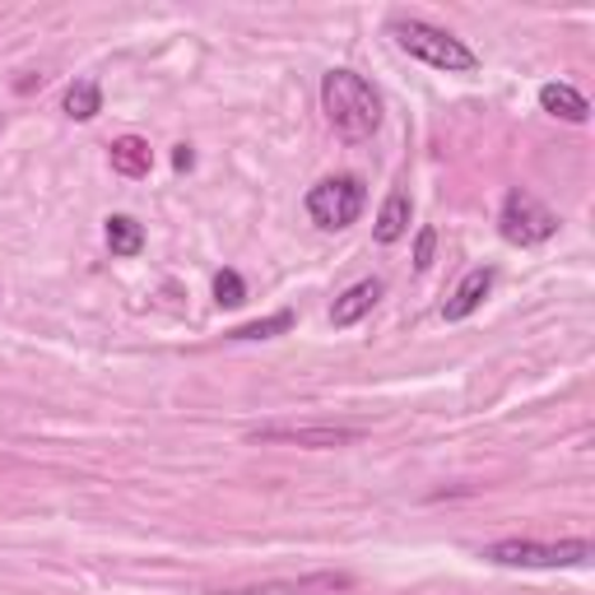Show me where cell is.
Instances as JSON below:
<instances>
[{
    "label": "cell",
    "instance_id": "1",
    "mask_svg": "<svg viewBox=\"0 0 595 595\" xmlns=\"http://www.w3.org/2000/svg\"><path fill=\"white\" fill-rule=\"evenodd\" d=\"M326 121L349 140H364L381 126V93L358 70H330L321 80Z\"/></svg>",
    "mask_w": 595,
    "mask_h": 595
},
{
    "label": "cell",
    "instance_id": "2",
    "mask_svg": "<svg viewBox=\"0 0 595 595\" xmlns=\"http://www.w3.org/2000/svg\"><path fill=\"white\" fill-rule=\"evenodd\" d=\"M386 33L396 38L400 51H409L414 61H424L433 70H447V75H470L479 66V57L460 38H452L447 29H433L424 19H409V14H396L386 23Z\"/></svg>",
    "mask_w": 595,
    "mask_h": 595
},
{
    "label": "cell",
    "instance_id": "3",
    "mask_svg": "<svg viewBox=\"0 0 595 595\" xmlns=\"http://www.w3.org/2000/svg\"><path fill=\"white\" fill-rule=\"evenodd\" d=\"M595 545L591 539H558V545H539V539H498L488 545L484 558L498 567H582L591 563Z\"/></svg>",
    "mask_w": 595,
    "mask_h": 595
},
{
    "label": "cell",
    "instance_id": "4",
    "mask_svg": "<svg viewBox=\"0 0 595 595\" xmlns=\"http://www.w3.org/2000/svg\"><path fill=\"white\" fill-rule=\"evenodd\" d=\"M364 205H368V187L358 182V177L340 172V177H326V182H317L307 191V219L326 232H340L364 215Z\"/></svg>",
    "mask_w": 595,
    "mask_h": 595
},
{
    "label": "cell",
    "instance_id": "5",
    "mask_svg": "<svg viewBox=\"0 0 595 595\" xmlns=\"http://www.w3.org/2000/svg\"><path fill=\"white\" fill-rule=\"evenodd\" d=\"M498 232L512 247H539L558 232V215L545 200H535L530 191H507L503 210H498Z\"/></svg>",
    "mask_w": 595,
    "mask_h": 595
},
{
    "label": "cell",
    "instance_id": "6",
    "mask_svg": "<svg viewBox=\"0 0 595 595\" xmlns=\"http://www.w3.org/2000/svg\"><path fill=\"white\" fill-rule=\"evenodd\" d=\"M251 443H294V447H349L364 437V428H340V424H266L247 433Z\"/></svg>",
    "mask_w": 595,
    "mask_h": 595
},
{
    "label": "cell",
    "instance_id": "7",
    "mask_svg": "<svg viewBox=\"0 0 595 595\" xmlns=\"http://www.w3.org/2000/svg\"><path fill=\"white\" fill-rule=\"evenodd\" d=\"M354 577L349 573H313V577H298V582H261V586H232L224 595H340L349 591Z\"/></svg>",
    "mask_w": 595,
    "mask_h": 595
},
{
    "label": "cell",
    "instance_id": "8",
    "mask_svg": "<svg viewBox=\"0 0 595 595\" xmlns=\"http://www.w3.org/2000/svg\"><path fill=\"white\" fill-rule=\"evenodd\" d=\"M494 279H498V270L494 266H475L470 275H465L460 284H456V294L443 303V317L447 321H465L475 313V307L488 298V289H494Z\"/></svg>",
    "mask_w": 595,
    "mask_h": 595
},
{
    "label": "cell",
    "instance_id": "9",
    "mask_svg": "<svg viewBox=\"0 0 595 595\" xmlns=\"http://www.w3.org/2000/svg\"><path fill=\"white\" fill-rule=\"evenodd\" d=\"M377 298H381V279H358V284H349V289L335 298V307H330V326H335V330L358 326V321H364L373 307H377Z\"/></svg>",
    "mask_w": 595,
    "mask_h": 595
},
{
    "label": "cell",
    "instance_id": "10",
    "mask_svg": "<svg viewBox=\"0 0 595 595\" xmlns=\"http://www.w3.org/2000/svg\"><path fill=\"white\" fill-rule=\"evenodd\" d=\"M409 219H414V205H409V196H405V191H391V196H386V205L377 210L373 238H377V242H386V247H391V242H400L405 232H409Z\"/></svg>",
    "mask_w": 595,
    "mask_h": 595
},
{
    "label": "cell",
    "instance_id": "11",
    "mask_svg": "<svg viewBox=\"0 0 595 595\" xmlns=\"http://www.w3.org/2000/svg\"><path fill=\"white\" fill-rule=\"evenodd\" d=\"M539 108H545L549 117H563V121H591V102L573 89V85H545L539 89Z\"/></svg>",
    "mask_w": 595,
    "mask_h": 595
},
{
    "label": "cell",
    "instance_id": "12",
    "mask_svg": "<svg viewBox=\"0 0 595 595\" xmlns=\"http://www.w3.org/2000/svg\"><path fill=\"white\" fill-rule=\"evenodd\" d=\"M149 168H153V153H149V145L140 136L112 140V172H121V177H149Z\"/></svg>",
    "mask_w": 595,
    "mask_h": 595
},
{
    "label": "cell",
    "instance_id": "13",
    "mask_svg": "<svg viewBox=\"0 0 595 595\" xmlns=\"http://www.w3.org/2000/svg\"><path fill=\"white\" fill-rule=\"evenodd\" d=\"M108 247H112V256H121V261H131V256H140V247H145V228L131 215H112L108 219Z\"/></svg>",
    "mask_w": 595,
    "mask_h": 595
},
{
    "label": "cell",
    "instance_id": "14",
    "mask_svg": "<svg viewBox=\"0 0 595 595\" xmlns=\"http://www.w3.org/2000/svg\"><path fill=\"white\" fill-rule=\"evenodd\" d=\"M66 117L70 121H93L98 112H102V89L93 85V80H75L70 89H66Z\"/></svg>",
    "mask_w": 595,
    "mask_h": 595
},
{
    "label": "cell",
    "instance_id": "15",
    "mask_svg": "<svg viewBox=\"0 0 595 595\" xmlns=\"http://www.w3.org/2000/svg\"><path fill=\"white\" fill-rule=\"evenodd\" d=\"M294 313L284 307V313H275V317H261V321H247V326H238V330H228V340H275V335H284V330H294Z\"/></svg>",
    "mask_w": 595,
    "mask_h": 595
},
{
    "label": "cell",
    "instance_id": "16",
    "mask_svg": "<svg viewBox=\"0 0 595 595\" xmlns=\"http://www.w3.org/2000/svg\"><path fill=\"white\" fill-rule=\"evenodd\" d=\"M215 298H219V307H238V303H247V284H242V275H238V270H219V275H215Z\"/></svg>",
    "mask_w": 595,
    "mask_h": 595
},
{
    "label": "cell",
    "instance_id": "17",
    "mask_svg": "<svg viewBox=\"0 0 595 595\" xmlns=\"http://www.w3.org/2000/svg\"><path fill=\"white\" fill-rule=\"evenodd\" d=\"M433 251H437V228H419V238H414V270H428Z\"/></svg>",
    "mask_w": 595,
    "mask_h": 595
},
{
    "label": "cell",
    "instance_id": "18",
    "mask_svg": "<svg viewBox=\"0 0 595 595\" xmlns=\"http://www.w3.org/2000/svg\"><path fill=\"white\" fill-rule=\"evenodd\" d=\"M172 163H177V168H191V163H196V153H191V149L182 145V149H177V153H172Z\"/></svg>",
    "mask_w": 595,
    "mask_h": 595
}]
</instances>
